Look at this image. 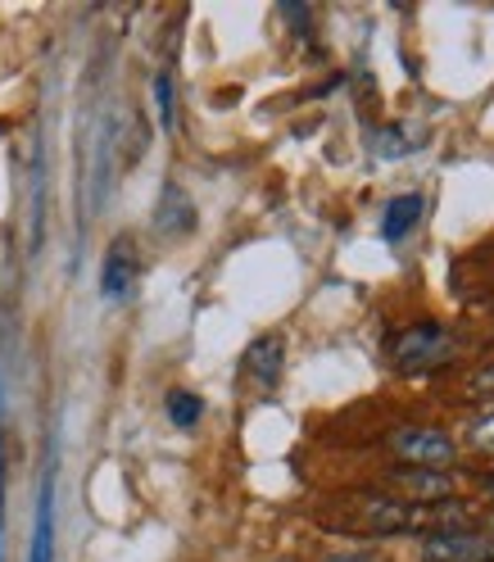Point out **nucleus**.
<instances>
[{"mask_svg":"<svg viewBox=\"0 0 494 562\" xmlns=\"http://www.w3.org/2000/svg\"><path fill=\"white\" fill-rule=\"evenodd\" d=\"M391 485L404 495V504H445L449 495H453V485H458V476L453 472H431V468H400L395 476H391Z\"/></svg>","mask_w":494,"mask_h":562,"instance_id":"4","label":"nucleus"},{"mask_svg":"<svg viewBox=\"0 0 494 562\" xmlns=\"http://www.w3.org/2000/svg\"><path fill=\"white\" fill-rule=\"evenodd\" d=\"M281 363H287V345H281V336L255 340L250 355H245V372H250L259 385H277L281 381Z\"/></svg>","mask_w":494,"mask_h":562,"instance_id":"7","label":"nucleus"},{"mask_svg":"<svg viewBox=\"0 0 494 562\" xmlns=\"http://www.w3.org/2000/svg\"><path fill=\"white\" fill-rule=\"evenodd\" d=\"M417 218H422V195H395L391 204H385V214H381V236L385 240H404Z\"/></svg>","mask_w":494,"mask_h":562,"instance_id":"9","label":"nucleus"},{"mask_svg":"<svg viewBox=\"0 0 494 562\" xmlns=\"http://www.w3.org/2000/svg\"><path fill=\"white\" fill-rule=\"evenodd\" d=\"M155 104H159V123H164V127L178 123V100H172V74H159V78H155Z\"/></svg>","mask_w":494,"mask_h":562,"instance_id":"13","label":"nucleus"},{"mask_svg":"<svg viewBox=\"0 0 494 562\" xmlns=\"http://www.w3.org/2000/svg\"><path fill=\"white\" fill-rule=\"evenodd\" d=\"M391 453H395L404 468L449 472L458 463V440L449 431H436V427H400L391 436Z\"/></svg>","mask_w":494,"mask_h":562,"instance_id":"1","label":"nucleus"},{"mask_svg":"<svg viewBox=\"0 0 494 562\" xmlns=\"http://www.w3.org/2000/svg\"><path fill=\"white\" fill-rule=\"evenodd\" d=\"M168 422H172V427H195V422H200V413H204V404H200V395H191V391H172L168 395Z\"/></svg>","mask_w":494,"mask_h":562,"instance_id":"10","label":"nucleus"},{"mask_svg":"<svg viewBox=\"0 0 494 562\" xmlns=\"http://www.w3.org/2000/svg\"><path fill=\"white\" fill-rule=\"evenodd\" d=\"M50 558H55V485L46 476L37 499V531H32V562H50Z\"/></svg>","mask_w":494,"mask_h":562,"instance_id":"8","label":"nucleus"},{"mask_svg":"<svg viewBox=\"0 0 494 562\" xmlns=\"http://www.w3.org/2000/svg\"><path fill=\"white\" fill-rule=\"evenodd\" d=\"M100 291H104V300H132V291H136V250H132L127 236H119L110 245V255H104Z\"/></svg>","mask_w":494,"mask_h":562,"instance_id":"5","label":"nucleus"},{"mask_svg":"<svg viewBox=\"0 0 494 562\" xmlns=\"http://www.w3.org/2000/svg\"><path fill=\"white\" fill-rule=\"evenodd\" d=\"M453 355V340L440 323H413L391 340V363L400 372H422V368H436Z\"/></svg>","mask_w":494,"mask_h":562,"instance_id":"2","label":"nucleus"},{"mask_svg":"<svg viewBox=\"0 0 494 562\" xmlns=\"http://www.w3.org/2000/svg\"><path fill=\"white\" fill-rule=\"evenodd\" d=\"M0 536H5V495H0Z\"/></svg>","mask_w":494,"mask_h":562,"instance_id":"16","label":"nucleus"},{"mask_svg":"<svg viewBox=\"0 0 494 562\" xmlns=\"http://www.w3.org/2000/svg\"><path fill=\"white\" fill-rule=\"evenodd\" d=\"M372 155H381V159H404V155H408V136H404L400 127L372 132Z\"/></svg>","mask_w":494,"mask_h":562,"instance_id":"12","label":"nucleus"},{"mask_svg":"<svg viewBox=\"0 0 494 562\" xmlns=\"http://www.w3.org/2000/svg\"><path fill=\"white\" fill-rule=\"evenodd\" d=\"M468 445L481 453H494V404H485L472 422H468Z\"/></svg>","mask_w":494,"mask_h":562,"instance_id":"11","label":"nucleus"},{"mask_svg":"<svg viewBox=\"0 0 494 562\" xmlns=\"http://www.w3.org/2000/svg\"><path fill=\"white\" fill-rule=\"evenodd\" d=\"M155 227L159 236H187L195 227V204L178 182H164L159 204H155Z\"/></svg>","mask_w":494,"mask_h":562,"instance_id":"6","label":"nucleus"},{"mask_svg":"<svg viewBox=\"0 0 494 562\" xmlns=\"http://www.w3.org/2000/svg\"><path fill=\"white\" fill-rule=\"evenodd\" d=\"M281 14H287L300 32H308V10H304V5H295V0H291V5H281Z\"/></svg>","mask_w":494,"mask_h":562,"instance_id":"14","label":"nucleus"},{"mask_svg":"<svg viewBox=\"0 0 494 562\" xmlns=\"http://www.w3.org/2000/svg\"><path fill=\"white\" fill-rule=\"evenodd\" d=\"M422 562H494V540L476 531H431L422 536Z\"/></svg>","mask_w":494,"mask_h":562,"instance_id":"3","label":"nucleus"},{"mask_svg":"<svg viewBox=\"0 0 494 562\" xmlns=\"http://www.w3.org/2000/svg\"><path fill=\"white\" fill-rule=\"evenodd\" d=\"M327 562H377L372 553H336V558H327Z\"/></svg>","mask_w":494,"mask_h":562,"instance_id":"15","label":"nucleus"},{"mask_svg":"<svg viewBox=\"0 0 494 562\" xmlns=\"http://www.w3.org/2000/svg\"><path fill=\"white\" fill-rule=\"evenodd\" d=\"M490 540H494V513H490Z\"/></svg>","mask_w":494,"mask_h":562,"instance_id":"17","label":"nucleus"}]
</instances>
